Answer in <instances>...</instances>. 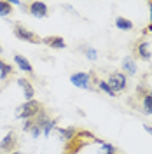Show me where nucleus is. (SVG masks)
I'll use <instances>...</instances> for the list:
<instances>
[{
	"instance_id": "nucleus-1",
	"label": "nucleus",
	"mask_w": 152,
	"mask_h": 154,
	"mask_svg": "<svg viewBox=\"0 0 152 154\" xmlns=\"http://www.w3.org/2000/svg\"><path fill=\"white\" fill-rule=\"evenodd\" d=\"M91 144H103V140L102 138H98L93 131H89V130H84V128H77L75 135L67 140V142H63V151L61 154H81L82 152V149H86L87 145Z\"/></svg>"
},
{
	"instance_id": "nucleus-2",
	"label": "nucleus",
	"mask_w": 152,
	"mask_h": 154,
	"mask_svg": "<svg viewBox=\"0 0 152 154\" xmlns=\"http://www.w3.org/2000/svg\"><path fill=\"white\" fill-rule=\"evenodd\" d=\"M46 107L42 105L38 100H30V102H25L23 105L18 107V112H16V117L19 119H32V117H35V116L40 112V110H44Z\"/></svg>"
},
{
	"instance_id": "nucleus-3",
	"label": "nucleus",
	"mask_w": 152,
	"mask_h": 154,
	"mask_svg": "<svg viewBox=\"0 0 152 154\" xmlns=\"http://www.w3.org/2000/svg\"><path fill=\"white\" fill-rule=\"evenodd\" d=\"M135 98L140 100L142 103V110L145 114H152V89L145 82H140L136 86V93H135Z\"/></svg>"
},
{
	"instance_id": "nucleus-4",
	"label": "nucleus",
	"mask_w": 152,
	"mask_h": 154,
	"mask_svg": "<svg viewBox=\"0 0 152 154\" xmlns=\"http://www.w3.org/2000/svg\"><path fill=\"white\" fill-rule=\"evenodd\" d=\"M12 32H14V37L19 38V40H25L28 44H42V37H38L35 32L28 30L21 23H14L12 25Z\"/></svg>"
},
{
	"instance_id": "nucleus-5",
	"label": "nucleus",
	"mask_w": 152,
	"mask_h": 154,
	"mask_svg": "<svg viewBox=\"0 0 152 154\" xmlns=\"http://www.w3.org/2000/svg\"><path fill=\"white\" fill-rule=\"evenodd\" d=\"M19 7H23V9L28 12L30 16H33V18H47L49 16V7L46 2H40V0H33V2H28V4H25V2H21L19 4Z\"/></svg>"
},
{
	"instance_id": "nucleus-6",
	"label": "nucleus",
	"mask_w": 152,
	"mask_h": 154,
	"mask_svg": "<svg viewBox=\"0 0 152 154\" xmlns=\"http://www.w3.org/2000/svg\"><path fill=\"white\" fill-rule=\"evenodd\" d=\"M131 53H133V56L136 60H142V61H149L152 58V53L149 49V42H147V38H143V37L138 38L131 46Z\"/></svg>"
},
{
	"instance_id": "nucleus-7",
	"label": "nucleus",
	"mask_w": 152,
	"mask_h": 154,
	"mask_svg": "<svg viewBox=\"0 0 152 154\" xmlns=\"http://www.w3.org/2000/svg\"><path fill=\"white\" fill-rule=\"evenodd\" d=\"M18 145H19L18 133H16L14 130H11L9 133L2 138V142H0V152L11 154V152H14V151H18Z\"/></svg>"
},
{
	"instance_id": "nucleus-8",
	"label": "nucleus",
	"mask_w": 152,
	"mask_h": 154,
	"mask_svg": "<svg viewBox=\"0 0 152 154\" xmlns=\"http://www.w3.org/2000/svg\"><path fill=\"white\" fill-rule=\"evenodd\" d=\"M107 84L112 88L115 93H121L128 88V77L124 75L123 72H112L107 79Z\"/></svg>"
},
{
	"instance_id": "nucleus-9",
	"label": "nucleus",
	"mask_w": 152,
	"mask_h": 154,
	"mask_svg": "<svg viewBox=\"0 0 152 154\" xmlns=\"http://www.w3.org/2000/svg\"><path fill=\"white\" fill-rule=\"evenodd\" d=\"M70 82L75 88L93 91V88H91V79H89V72H75V74H72V75H70Z\"/></svg>"
},
{
	"instance_id": "nucleus-10",
	"label": "nucleus",
	"mask_w": 152,
	"mask_h": 154,
	"mask_svg": "<svg viewBox=\"0 0 152 154\" xmlns=\"http://www.w3.org/2000/svg\"><path fill=\"white\" fill-rule=\"evenodd\" d=\"M42 44L53 49H65L67 48V42L61 35H47V37L42 38Z\"/></svg>"
},
{
	"instance_id": "nucleus-11",
	"label": "nucleus",
	"mask_w": 152,
	"mask_h": 154,
	"mask_svg": "<svg viewBox=\"0 0 152 154\" xmlns=\"http://www.w3.org/2000/svg\"><path fill=\"white\" fill-rule=\"evenodd\" d=\"M18 84L21 86V89H23L25 100H26V102L33 100V96H35V89H33V86H32L30 79H26V77H19V79H18Z\"/></svg>"
},
{
	"instance_id": "nucleus-12",
	"label": "nucleus",
	"mask_w": 152,
	"mask_h": 154,
	"mask_svg": "<svg viewBox=\"0 0 152 154\" xmlns=\"http://www.w3.org/2000/svg\"><path fill=\"white\" fill-rule=\"evenodd\" d=\"M14 63L18 65L19 70H23V72H26L30 77H33V67H32V63H30L25 56H21V54H14Z\"/></svg>"
},
{
	"instance_id": "nucleus-13",
	"label": "nucleus",
	"mask_w": 152,
	"mask_h": 154,
	"mask_svg": "<svg viewBox=\"0 0 152 154\" xmlns=\"http://www.w3.org/2000/svg\"><path fill=\"white\" fill-rule=\"evenodd\" d=\"M54 130H56L58 133H59V137L63 138V142H67V140H70V138L75 135L77 126H68V128H59V126H56Z\"/></svg>"
},
{
	"instance_id": "nucleus-14",
	"label": "nucleus",
	"mask_w": 152,
	"mask_h": 154,
	"mask_svg": "<svg viewBox=\"0 0 152 154\" xmlns=\"http://www.w3.org/2000/svg\"><path fill=\"white\" fill-rule=\"evenodd\" d=\"M123 68L124 72L128 74V75H135L136 74V63H135V60L131 56H126L123 60Z\"/></svg>"
},
{
	"instance_id": "nucleus-15",
	"label": "nucleus",
	"mask_w": 152,
	"mask_h": 154,
	"mask_svg": "<svg viewBox=\"0 0 152 154\" xmlns=\"http://www.w3.org/2000/svg\"><path fill=\"white\" fill-rule=\"evenodd\" d=\"M12 74H14V68L0 58V79H2V81H5V79H9Z\"/></svg>"
},
{
	"instance_id": "nucleus-16",
	"label": "nucleus",
	"mask_w": 152,
	"mask_h": 154,
	"mask_svg": "<svg viewBox=\"0 0 152 154\" xmlns=\"http://www.w3.org/2000/svg\"><path fill=\"white\" fill-rule=\"evenodd\" d=\"M115 26L119 30H124V32H129V30H133V21L128 18H123V16H119V18H115Z\"/></svg>"
},
{
	"instance_id": "nucleus-17",
	"label": "nucleus",
	"mask_w": 152,
	"mask_h": 154,
	"mask_svg": "<svg viewBox=\"0 0 152 154\" xmlns=\"http://www.w3.org/2000/svg\"><path fill=\"white\" fill-rule=\"evenodd\" d=\"M11 12H12V4L7 2V0H0V16L7 18Z\"/></svg>"
},
{
	"instance_id": "nucleus-18",
	"label": "nucleus",
	"mask_w": 152,
	"mask_h": 154,
	"mask_svg": "<svg viewBox=\"0 0 152 154\" xmlns=\"http://www.w3.org/2000/svg\"><path fill=\"white\" fill-rule=\"evenodd\" d=\"M98 89H100V91H105L107 95L112 96V98H114V96H117V93H115V91L108 86V84H107V81H103V79H100V81H98Z\"/></svg>"
},
{
	"instance_id": "nucleus-19",
	"label": "nucleus",
	"mask_w": 152,
	"mask_h": 154,
	"mask_svg": "<svg viewBox=\"0 0 152 154\" xmlns=\"http://www.w3.org/2000/svg\"><path fill=\"white\" fill-rule=\"evenodd\" d=\"M81 49H82V53L86 54V58H87V60H91V61L98 60V51H96V49L89 48V46H82Z\"/></svg>"
},
{
	"instance_id": "nucleus-20",
	"label": "nucleus",
	"mask_w": 152,
	"mask_h": 154,
	"mask_svg": "<svg viewBox=\"0 0 152 154\" xmlns=\"http://www.w3.org/2000/svg\"><path fill=\"white\" fill-rule=\"evenodd\" d=\"M56 126H58V121H56V119H53V117H51V119H49L47 123L44 125V128H42V133H44V137H49V133H51V130H54Z\"/></svg>"
},
{
	"instance_id": "nucleus-21",
	"label": "nucleus",
	"mask_w": 152,
	"mask_h": 154,
	"mask_svg": "<svg viewBox=\"0 0 152 154\" xmlns=\"http://www.w3.org/2000/svg\"><path fill=\"white\" fill-rule=\"evenodd\" d=\"M117 152V149H115L112 144H102V149H100V154H115Z\"/></svg>"
},
{
	"instance_id": "nucleus-22",
	"label": "nucleus",
	"mask_w": 152,
	"mask_h": 154,
	"mask_svg": "<svg viewBox=\"0 0 152 154\" xmlns=\"http://www.w3.org/2000/svg\"><path fill=\"white\" fill-rule=\"evenodd\" d=\"M143 130H145L149 135H152V126L150 125H143Z\"/></svg>"
},
{
	"instance_id": "nucleus-23",
	"label": "nucleus",
	"mask_w": 152,
	"mask_h": 154,
	"mask_svg": "<svg viewBox=\"0 0 152 154\" xmlns=\"http://www.w3.org/2000/svg\"><path fill=\"white\" fill-rule=\"evenodd\" d=\"M147 5H149V9H150V23H152V0L147 2Z\"/></svg>"
},
{
	"instance_id": "nucleus-24",
	"label": "nucleus",
	"mask_w": 152,
	"mask_h": 154,
	"mask_svg": "<svg viewBox=\"0 0 152 154\" xmlns=\"http://www.w3.org/2000/svg\"><path fill=\"white\" fill-rule=\"evenodd\" d=\"M145 32H152V23H149V26H147V30Z\"/></svg>"
},
{
	"instance_id": "nucleus-25",
	"label": "nucleus",
	"mask_w": 152,
	"mask_h": 154,
	"mask_svg": "<svg viewBox=\"0 0 152 154\" xmlns=\"http://www.w3.org/2000/svg\"><path fill=\"white\" fill-rule=\"evenodd\" d=\"M11 154H21V152H19V151H14V152H11Z\"/></svg>"
},
{
	"instance_id": "nucleus-26",
	"label": "nucleus",
	"mask_w": 152,
	"mask_h": 154,
	"mask_svg": "<svg viewBox=\"0 0 152 154\" xmlns=\"http://www.w3.org/2000/svg\"><path fill=\"white\" fill-rule=\"evenodd\" d=\"M0 53H2V46H0Z\"/></svg>"
},
{
	"instance_id": "nucleus-27",
	"label": "nucleus",
	"mask_w": 152,
	"mask_h": 154,
	"mask_svg": "<svg viewBox=\"0 0 152 154\" xmlns=\"http://www.w3.org/2000/svg\"><path fill=\"white\" fill-rule=\"evenodd\" d=\"M115 154H119V152H115Z\"/></svg>"
},
{
	"instance_id": "nucleus-28",
	"label": "nucleus",
	"mask_w": 152,
	"mask_h": 154,
	"mask_svg": "<svg viewBox=\"0 0 152 154\" xmlns=\"http://www.w3.org/2000/svg\"><path fill=\"white\" fill-rule=\"evenodd\" d=\"M0 154H2V152H0Z\"/></svg>"
}]
</instances>
